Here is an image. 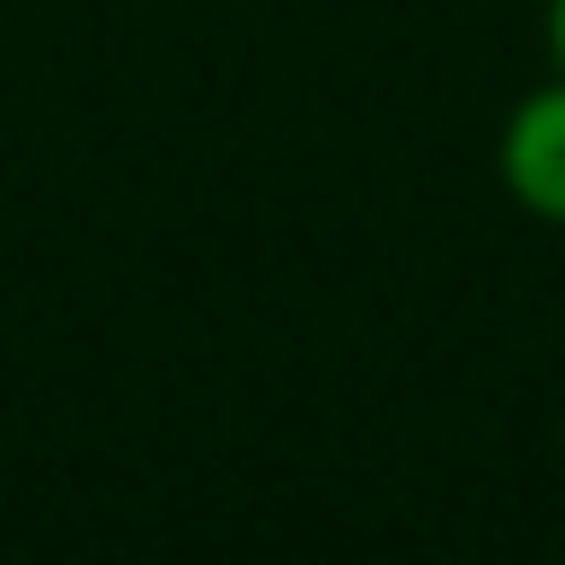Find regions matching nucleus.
Wrapping results in <instances>:
<instances>
[{
    "mask_svg": "<svg viewBox=\"0 0 565 565\" xmlns=\"http://www.w3.org/2000/svg\"><path fill=\"white\" fill-rule=\"evenodd\" d=\"M494 177L530 221H565V71H547L530 97H512L494 132Z\"/></svg>",
    "mask_w": 565,
    "mask_h": 565,
    "instance_id": "f257e3e1",
    "label": "nucleus"
},
{
    "mask_svg": "<svg viewBox=\"0 0 565 565\" xmlns=\"http://www.w3.org/2000/svg\"><path fill=\"white\" fill-rule=\"evenodd\" d=\"M547 53H556V71H565V0H547Z\"/></svg>",
    "mask_w": 565,
    "mask_h": 565,
    "instance_id": "f03ea898",
    "label": "nucleus"
}]
</instances>
